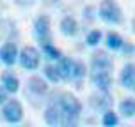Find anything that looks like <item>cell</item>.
Segmentation results:
<instances>
[{
	"label": "cell",
	"mask_w": 135,
	"mask_h": 127,
	"mask_svg": "<svg viewBox=\"0 0 135 127\" xmlns=\"http://www.w3.org/2000/svg\"><path fill=\"white\" fill-rule=\"evenodd\" d=\"M0 62L7 67H13L18 62V48L14 42H6L0 48Z\"/></svg>",
	"instance_id": "ba28073f"
},
{
	"label": "cell",
	"mask_w": 135,
	"mask_h": 127,
	"mask_svg": "<svg viewBox=\"0 0 135 127\" xmlns=\"http://www.w3.org/2000/svg\"><path fill=\"white\" fill-rule=\"evenodd\" d=\"M123 37L119 35V34H115V32H110L107 35V48L108 49H121L123 46Z\"/></svg>",
	"instance_id": "ac0fdd59"
},
{
	"label": "cell",
	"mask_w": 135,
	"mask_h": 127,
	"mask_svg": "<svg viewBox=\"0 0 135 127\" xmlns=\"http://www.w3.org/2000/svg\"><path fill=\"white\" fill-rule=\"evenodd\" d=\"M57 106L61 109V125L73 127L78 124L82 113V104L73 94H62Z\"/></svg>",
	"instance_id": "6da1fadb"
},
{
	"label": "cell",
	"mask_w": 135,
	"mask_h": 127,
	"mask_svg": "<svg viewBox=\"0 0 135 127\" xmlns=\"http://www.w3.org/2000/svg\"><path fill=\"white\" fill-rule=\"evenodd\" d=\"M132 88H133V90H135V85H133V87H132Z\"/></svg>",
	"instance_id": "f1b7e54d"
},
{
	"label": "cell",
	"mask_w": 135,
	"mask_h": 127,
	"mask_svg": "<svg viewBox=\"0 0 135 127\" xmlns=\"http://www.w3.org/2000/svg\"><path fill=\"white\" fill-rule=\"evenodd\" d=\"M43 53L46 55V58H50V60H59L62 57L61 49H57V48L52 44V42H46V44H43Z\"/></svg>",
	"instance_id": "d6986e66"
},
{
	"label": "cell",
	"mask_w": 135,
	"mask_h": 127,
	"mask_svg": "<svg viewBox=\"0 0 135 127\" xmlns=\"http://www.w3.org/2000/svg\"><path fill=\"white\" fill-rule=\"evenodd\" d=\"M59 64H57V71H59V76H61V80H69V76H71V67H73V60L71 58H59Z\"/></svg>",
	"instance_id": "9a60e30c"
},
{
	"label": "cell",
	"mask_w": 135,
	"mask_h": 127,
	"mask_svg": "<svg viewBox=\"0 0 135 127\" xmlns=\"http://www.w3.org/2000/svg\"><path fill=\"white\" fill-rule=\"evenodd\" d=\"M45 76H46L52 83H59V81H61V76H59V71H57L55 65H46L45 67Z\"/></svg>",
	"instance_id": "44dd1931"
},
{
	"label": "cell",
	"mask_w": 135,
	"mask_h": 127,
	"mask_svg": "<svg viewBox=\"0 0 135 127\" xmlns=\"http://www.w3.org/2000/svg\"><path fill=\"white\" fill-rule=\"evenodd\" d=\"M45 122L48 125H61V109L57 104H50L45 109Z\"/></svg>",
	"instance_id": "4fadbf2b"
},
{
	"label": "cell",
	"mask_w": 135,
	"mask_h": 127,
	"mask_svg": "<svg viewBox=\"0 0 135 127\" xmlns=\"http://www.w3.org/2000/svg\"><path fill=\"white\" fill-rule=\"evenodd\" d=\"M132 28H133V32H135V18H133V21H132Z\"/></svg>",
	"instance_id": "83f0119b"
},
{
	"label": "cell",
	"mask_w": 135,
	"mask_h": 127,
	"mask_svg": "<svg viewBox=\"0 0 135 127\" xmlns=\"http://www.w3.org/2000/svg\"><path fill=\"white\" fill-rule=\"evenodd\" d=\"M34 37L41 42V46L46 42H52L50 41V18L48 16L41 14L34 20Z\"/></svg>",
	"instance_id": "5b68a950"
},
{
	"label": "cell",
	"mask_w": 135,
	"mask_h": 127,
	"mask_svg": "<svg viewBox=\"0 0 135 127\" xmlns=\"http://www.w3.org/2000/svg\"><path fill=\"white\" fill-rule=\"evenodd\" d=\"M121 49H123V51H124V53H133V51H135V48L132 46V44H128V42H123Z\"/></svg>",
	"instance_id": "603a6c76"
},
{
	"label": "cell",
	"mask_w": 135,
	"mask_h": 127,
	"mask_svg": "<svg viewBox=\"0 0 135 127\" xmlns=\"http://www.w3.org/2000/svg\"><path fill=\"white\" fill-rule=\"evenodd\" d=\"M2 117H4V120L9 122V124H18V122H21V118H23V108H21V104L18 102V101H6L4 104H2Z\"/></svg>",
	"instance_id": "277c9868"
},
{
	"label": "cell",
	"mask_w": 135,
	"mask_h": 127,
	"mask_svg": "<svg viewBox=\"0 0 135 127\" xmlns=\"http://www.w3.org/2000/svg\"><path fill=\"white\" fill-rule=\"evenodd\" d=\"M27 90H28V94L36 95V97H41V95H45L48 92V85L43 78L34 76V78H30L27 81Z\"/></svg>",
	"instance_id": "30bf717a"
},
{
	"label": "cell",
	"mask_w": 135,
	"mask_h": 127,
	"mask_svg": "<svg viewBox=\"0 0 135 127\" xmlns=\"http://www.w3.org/2000/svg\"><path fill=\"white\" fill-rule=\"evenodd\" d=\"M91 106L98 111H107L112 108V95L108 94V90H100L98 94L91 95Z\"/></svg>",
	"instance_id": "52a82bcc"
},
{
	"label": "cell",
	"mask_w": 135,
	"mask_h": 127,
	"mask_svg": "<svg viewBox=\"0 0 135 127\" xmlns=\"http://www.w3.org/2000/svg\"><path fill=\"white\" fill-rule=\"evenodd\" d=\"M119 81L124 88H132L135 85V64H126L121 71Z\"/></svg>",
	"instance_id": "8fae6325"
},
{
	"label": "cell",
	"mask_w": 135,
	"mask_h": 127,
	"mask_svg": "<svg viewBox=\"0 0 135 127\" xmlns=\"http://www.w3.org/2000/svg\"><path fill=\"white\" fill-rule=\"evenodd\" d=\"M61 32L64 35H68V37H71V35H75L78 32V23H76V20L73 16H64L61 20Z\"/></svg>",
	"instance_id": "5bb4252c"
},
{
	"label": "cell",
	"mask_w": 135,
	"mask_h": 127,
	"mask_svg": "<svg viewBox=\"0 0 135 127\" xmlns=\"http://www.w3.org/2000/svg\"><path fill=\"white\" fill-rule=\"evenodd\" d=\"M85 74H87V69H85V65H84L82 62L73 60V67H71V76H69V80H73V81H82L84 78H85Z\"/></svg>",
	"instance_id": "e0dca14e"
},
{
	"label": "cell",
	"mask_w": 135,
	"mask_h": 127,
	"mask_svg": "<svg viewBox=\"0 0 135 127\" xmlns=\"http://www.w3.org/2000/svg\"><path fill=\"white\" fill-rule=\"evenodd\" d=\"M98 14L103 21H107L110 25H117L123 21V13L121 7L117 5L115 0H101L100 2V9H98Z\"/></svg>",
	"instance_id": "7a4b0ae2"
},
{
	"label": "cell",
	"mask_w": 135,
	"mask_h": 127,
	"mask_svg": "<svg viewBox=\"0 0 135 127\" xmlns=\"http://www.w3.org/2000/svg\"><path fill=\"white\" fill-rule=\"evenodd\" d=\"M2 87L6 88L7 94H16L20 90V81L13 73H4L2 74Z\"/></svg>",
	"instance_id": "7c38bea8"
},
{
	"label": "cell",
	"mask_w": 135,
	"mask_h": 127,
	"mask_svg": "<svg viewBox=\"0 0 135 127\" xmlns=\"http://www.w3.org/2000/svg\"><path fill=\"white\" fill-rule=\"evenodd\" d=\"M91 69L93 73L96 71H112V58L107 55V51H96L91 57Z\"/></svg>",
	"instance_id": "8992f818"
},
{
	"label": "cell",
	"mask_w": 135,
	"mask_h": 127,
	"mask_svg": "<svg viewBox=\"0 0 135 127\" xmlns=\"http://www.w3.org/2000/svg\"><path fill=\"white\" fill-rule=\"evenodd\" d=\"M101 41V32L100 30H91L87 34V37H85V42H87V46H98Z\"/></svg>",
	"instance_id": "7402d4cb"
},
{
	"label": "cell",
	"mask_w": 135,
	"mask_h": 127,
	"mask_svg": "<svg viewBox=\"0 0 135 127\" xmlns=\"http://www.w3.org/2000/svg\"><path fill=\"white\" fill-rule=\"evenodd\" d=\"M93 11H94V9H93V7H87V9H85V18H87V20H93Z\"/></svg>",
	"instance_id": "484cf974"
},
{
	"label": "cell",
	"mask_w": 135,
	"mask_h": 127,
	"mask_svg": "<svg viewBox=\"0 0 135 127\" xmlns=\"http://www.w3.org/2000/svg\"><path fill=\"white\" fill-rule=\"evenodd\" d=\"M119 113L123 117H126V118H132L135 115V99L132 97H126V99H123L119 102Z\"/></svg>",
	"instance_id": "2e32d148"
},
{
	"label": "cell",
	"mask_w": 135,
	"mask_h": 127,
	"mask_svg": "<svg viewBox=\"0 0 135 127\" xmlns=\"http://www.w3.org/2000/svg\"><path fill=\"white\" fill-rule=\"evenodd\" d=\"M103 125L105 127H114L117 125V115L112 111V109H107V111H103Z\"/></svg>",
	"instance_id": "ffe728a7"
},
{
	"label": "cell",
	"mask_w": 135,
	"mask_h": 127,
	"mask_svg": "<svg viewBox=\"0 0 135 127\" xmlns=\"http://www.w3.org/2000/svg\"><path fill=\"white\" fill-rule=\"evenodd\" d=\"M18 62L23 69L27 71H36L39 67V62H41V57H39V51L32 46H25L18 53Z\"/></svg>",
	"instance_id": "3957f363"
},
{
	"label": "cell",
	"mask_w": 135,
	"mask_h": 127,
	"mask_svg": "<svg viewBox=\"0 0 135 127\" xmlns=\"http://www.w3.org/2000/svg\"><path fill=\"white\" fill-rule=\"evenodd\" d=\"M57 2H61V0H45L46 5H54V4H57Z\"/></svg>",
	"instance_id": "4316f807"
},
{
	"label": "cell",
	"mask_w": 135,
	"mask_h": 127,
	"mask_svg": "<svg viewBox=\"0 0 135 127\" xmlns=\"http://www.w3.org/2000/svg\"><path fill=\"white\" fill-rule=\"evenodd\" d=\"M18 5H30L32 4V0H14Z\"/></svg>",
	"instance_id": "d4e9b609"
},
{
	"label": "cell",
	"mask_w": 135,
	"mask_h": 127,
	"mask_svg": "<svg viewBox=\"0 0 135 127\" xmlns=\"http://www.w3.org/2000/svg\"><path fill=\"white\" fill-rule=\"evenodd\" d=\"M91 83L98 90H108V88L112 87V74L108 73V71H96L91 76Z\"/></svg>",
	"instance_id": "9c48e42d"
},
{
	"label": "cell",
	"mask_w": 135,
	"mask_h": 127,
	"mask_svg": "<svg viewBox=\"0 0 135 127\" xmlns=\"http://www.w3.org/2000/svg\"><path fill=\"white\" fill-rule=\"evenodd\" d=\"M6 101H7V92H6V88H4V87H0V106H2Z\"/></svg>",
	"instance_id": "cb8c5ba5"
}]
</instances>
